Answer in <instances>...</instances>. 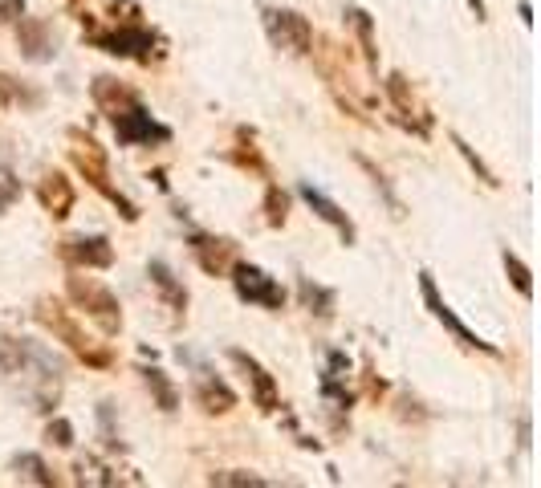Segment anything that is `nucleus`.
<instances>
[{
	"instance_id": "473e14b6",
	"label": "nucleus",
	"mask_w": 541,
	"mask_h": 488,
	"mask_svg": "<svg viewBox=\"0 0 541 488\" xmlns=\"http://www.w3.org/2000/svg\"><path fill=\"white\" fill-rule=\"evenodd\" d=\"M232 159H236L240 167H253V171H265V159L257 155V147H249V151H236Z\"/></svg>"
},
{
	"instance_id": "39448f33",
	"label": "nucleus",
	"mask_w": 541,
	"mask_h": 488,
	"mask_svg": "<svg viewBox=\"0 0 541 488\" xmlns=\"http://www.w3.org/2000/svg\"><path fill=\"white\" fill-rule=\"evenodd\" d=\"M37 322L45 326V330H53L57 338H62L86 366H98V371H102V366H110V354L106 350H94L90 342H86V334L78 330V322L70 318V310H66V305L62 301H53V297H41L37 301Z\"/></svg>"
},
{
	"instance_id": "7ed1b4c3",
	"label": "nucleus",
	"mask_w": 541,
	"mask_h": 488,
	"mask_svg": "<svg viewBox=\"0 0 541 488\" xmlns=\"http://www.w3.org/2000/svg\"><path fill=\"white\" fill-rule=\"evenodd\" d=\"M66 289H70V297H74L78 310H82V314H86V318H90L106 338H114L118 330H123V305H118V297H114L102 281L74 273V277L66 281Z\"/></svg>"
},
{
	"instance_id": "f03ea898",
	"label": "nucleus",
	"mask_w": 541,
	"mask_h": 488,
	"mask_svg": "<svg viewBox=\"0 0 541 488\" xmlns=\"http://www.w3.org/2000/svg\"><path fill=\"white\" fill-rule=\"evenodd\" d=\"M70 139H74V151H70V155H74L78 171H82V175L94 183V188H98V192H102V196H106V200H110L118 212H123V220H127V224H135V220H139V208H135V204L123 196V192H118L114 183H110L106 151H102V147H98L90 135H82V131H70Z\"/></svg>"
},
{
	"instance_id": "f3484780",
	"label": "nucleus",
	"mask_w": 541,
	"mask_h": 488,
	"mask_svg": "<svg viewBox=\"0 0 541 488\" xmlns=\"http://www.w3.org/2000/svg\"><path fill=\"white\" fill-rule=\"evenodd\" d=\"M204 379L196 383V403H200V411L204 415H228L232 407H236V391L224 383V379H216L212 371H200Z\"/></svg>"
},
{
	"instance_id": "ddd939ff",
	"label": "nucleus",
	"mask_w": 541,
	"mask_h": 488,
	"mask_svg": "<svg viewBox=\"0 0 541 488\" xmlns=\"http://www.w3.org/2000/svg\"><path fill=\"white\" fill-rule=\"evenodd\" d=\"M62 257L74 269H110L114 265V249L106 236H70L62 244Z\"/></svg>"
},
{
	"instance_id": "72a5a7b5",
	"label": "nucleus",
	"mask_w": 541,
	"mask_h": 488,
	"mask_svg": "<svg viewBox=\"0 0 541 488\" xmlns=\"http://www.w3.org/2000/svg\"><path fill=\"white\" fill-rule=\"evenodd\" d=\"M21 13H25L21 0H0V21H17Z\"/></svg>"
},
{
	"instance_id": "0eeeda50",
	"label": "nucleus",
	"mask_w": 541,
	"mask_h": 488,
	"mask_svg": "<svg viewBox=\"0 0 541 488\" xmlns=\"http://www.w3.org/2000/svg\"><path fill=\"white\" fill-rule=\"evenodd\" d=\"M232 289L240 301L249 305H261V310H285V289L277 277H269L261 265H249V261H232Z\"/></svg>"
},
{
	"instance_id": "412c9836",
	"label": "nucleus",
	"mask_w": 541,
	"mask_h": 488,
	"mask_svg": "<svg viewBox=\"0 0 541 488\" xmlns=\"http://www.w3.org/2000/svg\"><path fill=\"white\" fill-rule=\"evenodd\" d=\"M297 293H302V305H306L310 314H318V318H330V314H334V289H326V285H318V281L302 277Z\"/></svg>"
},
{
	"instance_id": "b1692460",
	"label": "nucleus",
	"mask_w": 541,
	"mask_h": 488,
	"mask_svg": "<svg viewBox=\"0 0 541 488\" xmlns=\"http://www.w3.org/2000/svg\"><path fill=\"white\" fill-rule=\"evenodd\" d=\"M358 167H363V171H367V175L375 179V188H379V196L387 200V208H391V216H395V220H403V216H407V208H403V204H399V196L391 192V183H387V175H383V171H379V167H375V163H371L367 155H358Z\"/></svg>"
},
{
	"instance_id": "6ab92c4d",
	"label": "nucleus",
	"mask_w": 541,
	"mask_h": 488,
	"mask_svg": "<svg viewBox=\"0 0 541 488\" xmlns=\"http://www.w3.org/2000/svg\"><path fill=\"white\" fill-rule=\"evenodd\" d=\"M147 277H151V285L163 293V301L171 305L175 314H184V310H188V289L175 281V273H171L167 261H151V265H147Z\"/></svg>"
},
{
	"instance_id": "c85d7f7f",
	"label": "nucleus",
	"mask_w": 541,
	"mask_h": 488,
	"mask_svg": "<svg viewBox=\"0 0 541 488\" xmlns=\"http://www.w3.org/2000/svg\"><path fill=\"white\" fill-rule=\"evenodd\" d=\"M501 261H505V273H509L513 289H517V293L529 301V297H533V281H529V269H525V261H521L517 253H509V249L501 253Z\"/></svg>"
},
{
	"instance_id": "9b49d317",
	"label": "nucleus",
	"mask_w": 541,
	"mask_h": 488,
	"mask_svg": "<svg viewBox=\"0 0 541 488\" xmlns=\"http://www.w3.org/2000/svg\"><path fill=\"white\" fill-rule=\"evenodd\" d=\"M188 249H192L196 265H200L208 277H224V273L232 269V261H236V244H232V240H224V236H204V232H192Z\"/></svg>"
},
{
	"instance_id": "dca6fc26",
	"label": "nucleus",
	"mask_w": 541,
	"mask_h": 488,
	"mask_svg": "<svg viewBox=\"0 0 541 488\" xmlns=\"http://www.w3.org/2000/svg\"><path fill=\"white\" fill-rule=\"evenodd\" d=\"M37 200L53 220H66L74 212V183L62 171H45L37 183Z\"/></svg>"
},
{
	"instance_id": "393cba45",
	"label": "nucleus",
	"mask_w": 541,
	"mask_h": 488,
	"mask_svg": "<svg viewBox=\"0 0 541 488\" xmlns=\"http://www.w3.org/2000/svg\"><path fill=\"white\" fill-rule=\"evenodd\" d=\"M208 484H224V488H265L269 480L249 472V468H228V472H212Z\"/></svg>"
},
{
	"instance_id": "aec40b11",
	"label": "nucleus",
	"mask_w": 541,
	"mask_h": 488,
	"mask_svg": "<svg viewBox=\"0 0 541 488\" xmlns=\"http://www.w3.org/2000/svg\"><path fill=\"white\" fill-rule=\"evenodd\" d=\"M13 468H17V480H25V484H41V488H53L57 484V476L49 472V464L37 452H21L13 460Z\"/></svg>"
},
{
	"instance_id": "2eb2a0df",
	"label": "nucleus",
	"mask_w": 541,
	"mask_h": 488,
	"mask_svg": "<svg viewBox=\"0 0 541 488\" xmlns=\"http://www.w3.org/2000/svg\"><path fill=\"white\" fill-rule=\"evenodd\" d=\"M350 383V358L342 350H326V371H322V395L330 399L334 411H350L354 391H346Z\"/></svg>"
},
{
	"instance_id": "f257e3e1",
	"label": "nucleus",
	"mask_w": 541,
	"mask_h": 488,
	"mask_svg": "<svg viewBox=\"0 0 541 488\" xmlns=\"http://www.w3.org/2000/svg\"><path fill=\"white\" fill-rule=\"evenodd\" d=\"M0 371L33 379L29 399L37 403L33 411H41V415H49L57 407V399H62V362L29 338H13L0 330Z\"/></svg>"
},
{
	"instance_id": "423d86ee",
	"label": "nucleus",
	"mask_w": 541,
	"mask_h": 488,
	"mask_svg": "<svg viewBox=\"0 0 541 488\" xmlns=\"http://www.w3.org/2000/svg\"><path fill=\"white\" fill-rule=\"evenodd\" d=\"M261 25L273 49L293 53V57H306L314 49V25L310 17H302L297 9H261Z\"/></svg>"
},
{
	"instance_id": "9d476101",
	"label": "nucleus",
	"mask_w": 541,
	"mask_h": 488,
	"mask_svg": "<svg viewBox=\"0 0 541 488\" xmlns=\"http://www.w3.org/2000/svg\"><path fill=\"white\" fill-rule=\"evenodd\" d=\"M228 358H232V366L240 375L249 379V387H253V403L265 411V415H273L277 407H281V391H277V379L265 371V366L249 354V350H228Z\"/></svg>"
},
{
	"instance_id": "f8f14e48",
	"label": "nucleus",
	"mask_w": 541,
	"mask_h": 488,
	"mask_svg": "<svg viewBox=\"0 0 541 488\" xmlns=\"http://www.w3.org/2000/svg\"><path fill=\"white\" fill-rule=\"evenodd\" d=\"M13 25H17V45H21V57H25V61H37V66L53 61L57 45H53V33H49V25H45L41 17H25V13H21Z\"/></svg>"
},
{
	"instance_id": "7c9ffc66",
	"label": "nucleus",
	"mask_w": 541,
	"mask_h": 488,
	"mask_svg": "<svg viewBox=\"0 0 541 488\" xmlns=\"http://www.w3.org/2000/svg\"><path fill=\"white\" fill-rule=\"evenodd\" d=\"M17 200H21V179L9 167H0V216H5Z\"/></svg>"
},
{
	"instance_id": "a211bd4d",
	"label": "nucleus",
	"mask_w": 541,
	"mask_h": 488,
	"mask_svg": "<svg viewBox=\"0 0 541 488\" xmlns=\"http://www.w3.org/2000/svg\"><path fill=\"white\" fill-rule=\"evenodd\" d=\"M90 94H94L98 110H106V114H118V110H127L131 102H139V94H135L127 82H118V78H110V74H98L94 86H90Z\"/></svg>"
},
{
	"instance_id": "6e6552de",
	"label": "nucleus",
	"mask_w": 541,
	"mask_h": 488,
	"mask_svg": "<svg viewBox=\"0 0 541 488\" xmlns=\"http://www.w3.org/2000/svg\"><path fill=\"white\" fill-rule=\"evenodd\" d=\"M419 293H424V305H428V310H432V318L464 346V350H480V354H489V358H497L501 350L493 346V342H485V338H480L476 330H468L460 318H456V310H452V305L440 297V289H436V281H432V273H419Z\"/></svg>"
},
{
	"instance_id": "f704fd0d",
	"label": "nucleus",
	"mask_w": 541,
	"mask_h": 488,
	"mask_svg": "<svg viewBox=\"0 0 541 488\" xmlns=\"http://www.w3.org/2000/svg\"><path fill=\"white\" fill-rule=\"evenodd\" d=\"M517 13H521V21H525V25H533V9L525 5V0H521V9H517Z\"/></svg>"
},
{
	"instance_id": "4468645a",
	"label": "nucleus",
	"mask_w": 541,
	"mask_h": 488,
	"mask_svg": "<svg viewBox=\"0 0 541 488\" xmlns=\"http://www.w3.org/2000/svg\"><path fill=\"white\" fill-rule=\"evenodd\" d=\"M297 196H302V200L310 204V212H314L318 220H326V224H330V228L342 236L346 249H350L354 236H358V232H354V220H350V216H346V212H342V208H338V204H334L326 192H318L314 183H302V188H297Z\"/></svg>"
},
{
	"instance_id": "a878e982",
	"label": "nucleus",
	"mask_w": 541,
	"mask_h": 488,
	"mask_svg": "<svg viewBox=\"0 0 541 488\" xmlns=\"http://www.w3.org/2000/svg\"><path fill=\"white\" fill-rule=\"evenodd\" d=\"M37 102H41V94H29L17 78L0 74V106H37Z\"/></svg>"
},
{
	"instance_id": "4be33fe9",
	"label": "nucleus",
	"mask_w": 541,
	"mask_h": 488,
	"mask_svg": "<svg viewBox=\"0 0 541 488\" xmlns=\"http://www.w3.org/2000/svg\"><path fill=\"white\" fill-rule=\"evenodd\" d=\"M350 25H354V33H358V45H363L367 66L379 74V49H375V21H371V13L350 9Z\"/></svg>"
},
{
	"instance_id": "bb28decb",
	"label": "nucleus",
	"mask_w": 541,
	"mask_h": 488,
	"mask_svg": "<svg viewBox=\"0 0 541 488\" xmlns=\"http://www.w3.org/2000/svg\"><path fill=\"white\" fill-rule=\"evenodd\" d=\"M285 220H289V196L277 188V183H269V192H265V224L281 228Z\"/></svg>"
},
{
	"instance_id": "5701e85b",
	"label": "nucleus",
	"mask_w": 541,
	"mask_h": 488,
	"mask_svg": "<svg viewBox=\"0 0 541 488\" xmlns=\"http://www.w3.org/2000/svg\"><path fill=\"white\" fill-rule=\"evenodd\" d=\"M143 379H147V387H151V395H155V403H159V411H179V391L171 387V379L159 371V366H147L143 371Z\"/></svg>"
},
{
	"instance_id": "c756f323",
	"label": "nucleus",
	"mask_w": 541,
	"mask_h": 488,
	"mask_svg": "<svg viewBox=\"0 0 541 488\" xmlns=\"http://www.w3.org/2000/svg\"><path fill=\"white\" fill-rule=\"evenodd\" d=\"M45 440H49L53 448H74V423L62 419V415H53L49 427H45Z\"/></svg>"
},
{
	"instance_id": "2f4dec72",
	"label": "nucleus",
	"mask_w": 541,
	"mask_h": 488,
	"mask_svg": "<svg viewBox=\"0 0 541 488\" xmlns=\"http://www.w3.org/2000/svg\"><path fill=\"white\" fill-rule=\"evenodd\" d=\"M78 480L82 484H118V476H106L98 460H78Z\"/></svg>"
},
{
	"instance_id": "cd10ccee",
	"label": "nucleus",
	"mask_w": 541,
	"mask_h": 488,
	"mask_svg": "<svg viewBox=\"0 0 541 488\" xmlns=\"http://www.w3.org/2000/svg\"><path fill=\"white\" fill-rule=\"evenodd\" d=\"M448 139H452V147H456V151L464 155V163H468V167L476 171V179H480V183H485V188H497V183H501V179H497V175H493V171L485 167V159H480V155H476V151H472V147H468V143H464L460 135H448Z\"/></svg>"
},
{
	"instance_id": "20e7f679",
	"label": "nucleus",
	"mask_w": 541,
	"mask_h": 488,
	"mask_svg": "<svg viewBox=\"0 0 541 488\" xmlns=\"http://www.w3.org/2000/svg\"><path fill=\"white\" fill-rule=\"evenodd\" d=\"M86 37H90L102 53H114V57H135V61H143V66H151V61H159V57H163V41H159V33L143 29L139 21H123L118 29H90Z\"/></svg>"
},
{
	"instance_id": "1a4fd4ad",
	"label": "nucleus",
	"mask_w": 541,
	"mask_h": 488,
	"mask_svg": "<svg viewBox=\"0 0 541 488\" xmlns=\"http://www.w3.org/2000/svg\"><path fill=\"white\" fill-rule=\"evenodd\" d=\"M110 127L118 135V143L123 147H139V143H171V127H163V122L151 118V110L139 102H131L127 110L110 114Z\"/></svg>"
}]
</instances>
